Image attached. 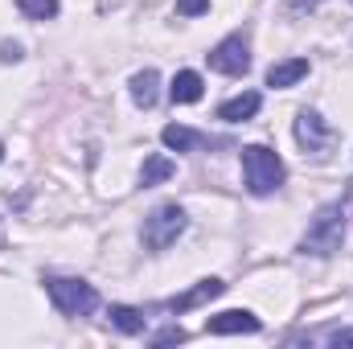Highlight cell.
<instances>
[{
    "mask_svg": "<svg viewBox=\"0 0 353 349\" xmlns=\"http://www.w3.org/2000/svg\"><path fill=\"white\" fill-rule=\"evenodd\" d=\"M345 243V206L341 201H329L316 210V218L308 222L304 239H300V255H316V259H329L337 255Z\"/></svg>",
    "mask_w": 353,
    "mask_h": 349,
    "instance_id": "obj_1",
    "label": "cell"
},
{
    "mask_svg": "<svg viewBox=\"0 0 353 349\" xmlns=\"http://www.w3.org/2000/svg\"><path fill=\"white\" fill-rule=\"evenodd\" d=\"M283 177H288V169H283V161L271 148H263V144H247L243 148V181H247V189L255 197H271L283 185Z\"/></svg>",
    "mask_w": 353,
    "mask_h": 349,
    "instance_id": "obj_2",
    "label": "cell"
},
{
    "mask_svg": "<svg viewBox=\"0 0 353 349\" xmlns=\"http://www.w3.org/2000/svg\"><path fill=\"white\" fill-rule=\"evenodd\" d=\"M46 292H50V300H54V308L62 317H90L99 308V292L90 288L87 279L54 275V279H46Z\"/></svg>",
    "mask_w": 353,
    "mask_h": 349,
    "instance_id": "obj_3",
    "label": "cell"
},
{
    "mask_svg": "<svg viewBox=\"0 0 353 349\" xmlns=\"http://www.w3.org/2000/svg\"><path fill=\"white\" fill-rule=\"evenodd\" d=\"M185 226H189L185 210H181L176 201H165V206H157V210L144 218L140 239H144V247H148V251H165V247H173L176 239L185 235Z\"/></svg>",
    "mask_w": 353,
    "mask_h": 349,
    "instance_id": "obj_4",
    "label": "cell"
},
{
    "mask_svg": "<svg viewBox=\"0 0 353 349\" xmlns=\"http://www.w3.org/2000/svg\"><path fill=\"white\" fill-rule=\"evenodd\" d=\"M205 62H210V70H214V74H226V79L247 74V70H251V50H247V37H243V33L222 37V41L205 54Z\"/></svg>",
    "mask_w": 353,
    "mask_h": 349,
    "instance_id": "obj_5",
    "label": "cell"
},
{
    "mask_svg": "<svg viewBox=\"0 0 353 349\" xmlns=\"http://www.w3.org/2000/svg\"><path fill=\"white\" fill-rule=\"evenodd\" d=\"M296 144L312 157H325V148L333 144V128L316 115V111H300L296 115Z\"/></svg>",
    "mask_w": 353,
    "mask_h": 349,
    "instance_id": "obj_6",
    "label": "cell"
},
{
    "mask_svg": "<svg viewBox=\"0 0 353 349\" xmlns=\"http://www.w3.org/2000/svg\"><path fill=\"white\" fill-rule=\"evenodd\" d=\"M205 333L214 337H234V333H259V317L247 312V308H230V312H218L205 321Z\"/></svg>",
    "mask_w": 353,
    "mask_h": 349,
    "instance_id": "obj_7",
    "label": "cell"
},
{
    "mask_svg": "<svg viewBox=\"0 0 353 349\" xmlns=\"http://www.w3.org/2000/svg\"><path fill=\"white\" fill-rule=\"evenodd\" d=\"M259 107H263V94H259V90H243V94H234V99H226V103L218 107V119L243 123V119H251Z\"/></svg>",
    "mask_w": 353,
    "mask_h": 349,
    "instance_id": "obj_8",
    "label": "cell"
},
{
    "mask_svg": "<svg viewBox=\"0 0 353 349\" xmlns=\"http://www.w3.org/2000/svg\"><path fill=\"white\" fill-rule=\"evenodd\" d=\"M300 79H308V58H283L267 70V87H296Z\"/></svg>",
    "mask_w": 353,
    "mask_h": 349,
    "instance_id": "obj_9",
    "label": "cell"
},
{
    "mask_svg": "<svg viewBox=\"0 0 353 349\" xmlns=\"http://www.w3.org/2000/svg\"><path fill=\"white\" fill-rule=\"evenodd\" d=\"M161 140H165V148H173V152H193V148H205V144H210L201 132H193V128H185V123H169V128L161 132Z\"/></svg>",
    "mask_w": 353,
    "mask_h": 349,
    "instance_id": "obj_10",
    "label": "cell"
},
{
    "mask_svg": "<svg viewBox=\"0 0 353 349\" xmlns=\"http://www.w3.org/2000/svg\"><path fill=\"white\" fill-rule=\"evenodd\" d=\"M157 99H161V74L157 70H140L132 79V103L148 111V107H157Z\"/></svg>",
    "mask_w": 353,
    "mask_h": 349,
    "instance_id": "obj_11",
    "label": "cell"
},
{
    "mask_svg": "<svg viewBox=\"0 0 353 349\" xmlns=\"http://www.w3.org/2000/svg\"><path fill=\"white\" fill-rule=\"evenodd\" d=\"M222 279H201L193 292H185V296H176V300H169V308L173 312H185V308H197V304H205V300H214V296H222Z\"/></svg>",
    "mask_w": 353,
    "mask_h": 349,
    "instance_id": "obj_12",
    "label": "cell"
},
{
    "mask_svg": "<svg viewBox=\"0 0 353 349\" xmlns=\"http://www.w3.org/2000/svg\"><path fill=\"white\" fill-rule=\"evenodd\" d=\"M201 90H205V83H201V74H197V70H181V74L173 79V87H169V99L185 107V103H197V99H201Z\"/></svg>",
    "mask_w": 353,
    "mask_h": 349,
    "instance_id": "obj_13",
    "label": "cell"
},
{
    "mask_svg": "<svg viewBox=\"0 0 353 349\" xmlns=\"http://www.w3.org/2000/svg\"><path fill=\"white\" fill-rule=\"evenodd\" d=\"M173 173H176V165L169 161V157H161V152H157V157H148V161H144V169H140V185H144V189H152V185L169 181Z\"/></svg>",
    "mask_w": 353,
    "mask_h": 349,
    "instance_id": "obj_14",
    "label": "cell"
},
{
    "mask_svg": "<svg viewBox=\"0 0 353 349\" xmlns=\"http://www.w3.org/2000/svg\"><path fill=\"white\" fill-rule=\"evenodd\" d=\"M111 325H115L119 333H144V325H148V317H144L140 308H128V304H115V308H111Z\"/></svg>",
    "mask_w": 353,
    "mask_h": 349,
    "instance_id": "obj_15",
    "label": "cell"
},
{
    "mask_svg": "<svg viewBox=\"0 0 353 349\" xmlns=\"http://www.w3.org/2000/svg\"><path fill=\"white\" fill-rule=\"evenodd\" d=\"M17 8H21L29 21H50V17H58V0H17Z\"/></svg>",
    "mask_w": 353,
    "mask_h": 349,
    "instance_id": "obj_16",
    "label": "cell"
},
{
    "mask_svg": "<svg viewBox=\"0 0 353 349\" xmlns=\"http://www.w3.org/2000/svg\"><path fill=\"white\" fill-rule=\"evenodd\" d=\"M308 346H353V329H329V333H308Z\"/></svg>",
    "mask_w": 353,
    "mask_h": 349,
    "instance_id": "obj_17",
    "label": "cell"
},
{
    "mask_svg": "<svg viewBox=\"0 0 353 349\" xmlns=\"http://www.w3.org/2000/svg\"><path fill=\"white\" fill-rule=\"evenodd\" d=\"M176 12L181 17H201V12H210V0H176Z\"/></svg>",
    "mask_w": 353,
    "mask_h": 349,
    "instance_id": "obj_18",
    "label": "cell"
},
{
    "mask_svg": "<svg viewBox=\"0 0 353 349\" xmlns=\"http://www.w3.org/2000/svg\"><path fill=\"white\" fill-rule=\"evenodd\" d=\"M152 341H157V346H169V341H185V329H165V333H157Z\"/></svg>",
    "mask_w": 353,
    "mask_h": 349,
    "instance_id": "obj_19",
    "label": "cell"
},
{
    "mask_svg": "<svg viewBox=\"0 0 353 349\" xmlns=\"http://www.w3.org/2000/svg\"><path fill=\"white\" fill-rule=\"evenodd\" d=\"M0 58H4V62H17V58H21V46H17V41H4V46H0Z\"/></svg>",
    "mask_w": 353,
    "mask_h": 349,
    "instance_id": "obj_20",
    "label": "cell"
},
{
    "mask_svg": "<svg viewBox=\"0 0 353 349\" xmlns=\"http://www.w3.org/2000/svg\"><path fill=\"white\" fill-rule=\"evenodd\" d=\"M0 161H4V144H0Z\"/></svg>",
    "mask_w": 353,
    "mask_h": 349,
    "instance_id": "obj_21",
    "label": "cell"
}]
</instances>
